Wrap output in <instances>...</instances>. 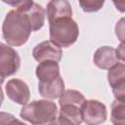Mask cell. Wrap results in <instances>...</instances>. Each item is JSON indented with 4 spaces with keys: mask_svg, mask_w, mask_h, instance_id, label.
I'll list each match as a JSON object with an SVG mask.
<instances>
[{
    "mask_svg": "<svg viewBox=\"0 0 125 125\" xmlns=\"http://www.w3.org/2000/svg\"><path fill=\"white\" fill-rule=\"evenodd\" d=\"M104 1L103 0H85V1H79V6L82 8V10L86 13H92L99 11Z\"/></svg>",
    "mask_w": 125,
    "mask_h": 125,
    "instance_id": "e0dca14e",
    "label": "cell"
},
{
    "mask_svg": "<svg viewBox=\"0 0 125 125\" xmlns=\"http://www.w3.org/2000/svg\"><path fill=\"white\" fill-rule=\"evenodd\" d=\"M107 81L112 89L115 100H125V65L124 62H120L112 68L108 69Z\"/></svg>",
    "mask_w": 125,
    "mask_h": 125,
    "instance_id": "8992f818",
    "label": "cell"
},
{
    "mask_svg": "<svg viewBox=\"0 0 125 125\" xmlns=\"http://www.w3.org/2000/svg\"><path fill=\"white\" fill-rule=\"evenodd\" d=\"M46 125H62L60 121H58L57 119H55L54 121H51V122H49V123H47Z\"/></svg>",
    "mask_w": 125,
    "mask_h": 125,
    "instance_id": "603a6c76",
    "label": "cell"
},
{
    "mask_svg": "<svg viewBox=\"0 0 125 125\" xmlns=\"http://www.w3.org/2000/svg\"><path fill=\"white\" fill-rule=\"evenodd\" d=\"M39 94L47 99H58L64 92V82L62 76H59L56 80L49 83H39L38 82Z\"/></svg>",
    "mask_w": 125,
    "mask_h": 125,
    "instance_id": "5bb4252c",
    "label": "cell"
},
{
    "mask_svg": "<svg viewBox=\"0 0 125 125\" xmlns=\"http://www.w3.org/2000/svg\"><path fill=\"white\" fill-rule=\"evenodd\" d=\"M116 54L120 62H124V42H121L120 45L116 49Z\"/></svg>",
    "mask_w": 125,
    "mask_h": 125,
    "instance_id": "ffe728a7",
    "label": "cell"
},
{
    "mask_svg": "<svg viewBox=\"0 0 125 125\" xmlns=\"http://www.w3.org/2000/svg\"><path fill=\"white\" fill-rule=\"evenodd\" d=\"M32 56L38 62L44 61H54L59 62L62 57V51L52 41L46 40L37 44L32 50Z\"/></svg>",
    "mask_w": 125,
    "mask_h": 125,
    "instance_id": "ba28073f",
    "label": "cell"
},
{
    "mask_svg": "<svg viewBox=\"0 0 125 125\" xmlns=\"http://www.w3.org/2000/svg\"><path fill=\"white\" fill-rule=\"evenodd\" d=\"M85 102V97L83 94L78 91V90H73V89H68L62 93V95L60 97L59 100V104L63 105V104H73L77 105L79 107L82 106V104Z\"/></svg>",
    "mask_w": 125,
    "mask_h": 125,
    "instance_id": "9a60e30c",
    "label": "cell"
},
{
    "mask_svg": "<svg viewBox=\"0 0 125 125\" xmlns=\"http://www.w3.org/2000/svg\"><path fill=\"white\" fill-rule=\"evenodd\" d=\"M123 21H124V19H121L119 21V26H120V28L118 27L117 24L115 26V33L119 37V40L121 42H123Z\"/></svg>",
    "mask_w": 125,
    "mask_h": 125,
    "instance_id": "d6986e66",
    "label": "cell"
},
{
    "mask_svg": "<svg viewBox=\"0 0 125 125\" xmlns=\"http://www.w3.org/2000/svg\"><path fill=\"white\" fill-rule=\"evenodd\" d=\"M15 116L11 113L0 111V125H8V123L14 118Z\"/></svg>",
    "mask_w": 125,
    "mask_h": 125,
    "instance_id": "ac0fdd59",
    "label": "cell"
},
{
    "mask_svg": "<svg viewBox=\"0 0 125 125\" xmlns=\"http://www.w3.org/2000/svg\"><path fill=\"white\" fill-rule=\"evenodd\" d=\"M50 41L60 48H67L76 42L79 36L77 22L71 17H63L49 22Z\"/></svg>",
    "mask_w": 125,
    "mask_h": 125,
    "instance_id": "3957f363",
    "label": "cell"
},
{
    "mask_svg": "<svg viewBox=\"0 0 125 125\" xmlns=\"http://www.w3.org/2000/svg\"><path fill=\"white\" fill-rule=\"evenodd\" d=\"M21 67L19 53L10 45L0 43V76L5 79L14 75Z\"/></svg>",
    "mask_w": 125,
    "mask_h": 125,
    "instance_id": "277c9868",
    "label": "cell"
},
{
    "mask_svg": "<svg viewBox=\"0 0 125 125\" xmlns=\"http://www.w3.org/2000/svg\"><path fill=\"white\" fill-rule=\"evenodd\" d=\"M8 125H26L25 123H23L22 121H21V120H19V119H17L16 117H14L9 123H8Z\"/></svg>",
    "mask_w": 125,
    "mask_h": 125,
    "instance_id": "44dd1931",
    "label": "cell"
},
{
    "mask_svg": "<svg viewBox=\"0 0 125 125\" xmlns=\"http://www.w3.org/2000/svg\"><path fill=\"white\" fill-rule=\"evenodd\" d=\"M56 119L62 125H80L83 122L81 107L73 104L61 105Z\"/></svg>",
    "mask_w": 125,
    "mask_h": 125,
    "instance_id": "8fae6325",
    "label": "cell"
},
{
    "mask_svg": "<svg viewBox=\"0 0 125 125\" xmlns=\"http://www.w3.org/2000/svg\"><path fill=\"white\" fill-rule=\"evenodd\" d=\"M35 74L39 80V83H49L56 80L60 74L59 62L54 61H44L39 62L36 66Z\"/></svg>",
    "mask_w": 125,
    "mask_h": 125,
    "instance_id": "30bf717a",
    "label": "cell"
},
{
    "mask_svg": "<svg viewBox=\"0 0 125 125\" xmlns=\"http://www.w3.org/2000/svg\"><path fill=\"white\" fill-rule=\"evenodd\" d=\"M58 108L54 102L49 100H35L24 104L20 116L32 125H44L57 118Z\"/></svg>",
    "mask_w": 125,
    "mask_h": 125,
    "instance_id": "7a4b0ae2",
    "label": "cell"
},
{
    "mask_svg": "<svg viewBox=\"0 0 125 125\" xmlns=\"http://www.w3.org/2000/svg\"><path fill=\"white\" fill-rule=\"evenodd\" d=\"M124 102L114 100L111 104V111H110V120L113 125H125L124 122Z\"/></svg>",
    "mask_w": 125,
    "mask_h": 125,
    "instance_id": "2e32d148",
    "label": "cell"
},
{
    "mask_svg": "<svg viewBox=\"0 0 125 125\" xmlns=\"http://www.w3.org/2000/svg\"><path fill=\"white\" fill-rule=\"evenodd\" d=\"M31 25L25 13L12 10L7 13L2 23V35L10 46H21L29 38Z\"/></svg>",
    "mask_w": 125,
    "mask_h": 125,
    "instance_id": "6da1fadb",
    "label": "cell"
},
{
    "mask_svg": "<svg viewBox=\"0 0 125 125\" xmlns=\"http://www.w3.org/2000/svg\"><path fill=\"white\" fill-rule=\"evenodd\" d=\"M94 63L101 69H110L120 62L116 49L110 46H103L97 49L93 57Z\"/></svg>",
    "mask_w": 125,
    "mask_h": 125,
    "instance_id": "9c48e42d",
    "label": "cell"
},
{
    "mask_svg": "<svg viewBox=\"0 0 125 125\" xmlns=\"http://www.w3.org/2000/svg\"><path fill=\"white\" fill-rule=\"evenodd\" d=\"M5 91L8 98L18 104L24 105L30 98V90L28 85L21 79H10L6 86Z\"/></svg>",
    "mask_w": 125,
    "mask_h": 125,
    "instance_id": "52a82bcc",
    "label": "cell"
},
{
    "mask_svg": "<svg viewBox=\"0 0 125 125\" xmlns=\"http://www.w3.org/2000/svg\"><path fill=\"white\" fill-rule=\"evenodd\" d=\"M81 113L83 122L88 125H101L107 117L105 104L98 100H85L81 106Z\"/></svg>",
    "mask_w": 125,
    "mask_h": 125,
    "instance_id": "5b68a950",
    "label": "cell"
},
{
    "mask_svg": "<svg viewBox=\"0 0 125 125\" xmlns=\"http://www.w3.org/2000/svg\"><path fill=\"white\" fill-rule=\"evenodd\" d=\"M46 14H47L48 21L50 22L60 18L71 17L72 8L70 3L66 0H52L49 1L47 4Z\"/></svg>",
    "mask_w": 125,
    "mask_h": 125,
    "instance_id": "7c38bea8",
    "label": "cell"
},
{
    "mask_svg": "<svg viewBox=\"0 0 125 125\" xmlns=\"http://www.w3.org/2000/svg\"><path fill=\"white\" fill-rule=\"evenodd\" d=\"M20 12H23L27 15L30 25H31V30L37 31L42 28L45 22V10L43 7L33 1H29L28 5Z\"/></svg>",
    "mask_w": 125,
    "mask_h": 125,
    "instance_id": "4fadbf2b",
    "label": "cell"
},
{
    "mask_svg": "<svg viewBox=\"0 0 125 125\" xmlns=\"http://www.w3.org/2000/svg\"><path fill=\"white\" fill-rule=\"evenodd\" d=\"M3 100H4V94H3V90H2V88H1V85H0V106L2 105Z\"/></svg>",
    "mask_w": 125,
    "mask_h": 125,
    "instance_id": "7402d4cb",
    "label": "cell"
},
{
    "mask_svg": "<svg viewBox=\"0 0 125 125\" xmlns=\"http://www.w3.org/2000/svg\"><path fill=\"white\" fill-rule=\"evenodd\" d=\"M3 82H4V78H2V77L0 76V85L3 84Z\"/></svg>",
    "mask_w": 125,
    "mask_h": 125,
    "instance_id": "cb8c5ba5",
    "label": "cell"
}]
</instances>
